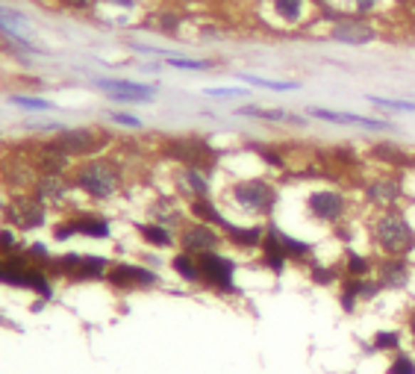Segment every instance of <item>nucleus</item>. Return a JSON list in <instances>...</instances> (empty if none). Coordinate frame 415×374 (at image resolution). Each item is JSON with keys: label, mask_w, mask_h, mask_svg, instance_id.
<instances>
[{"label": "nucleus", "mask_w": 415, "mask_h": 374, "mask_svg": "<svg viewBox=\"0 0 415 374\" xmlns=\"http://www.w3.org/2000/svg\"><path fill=\"white\" fill-rule=\"evenodd\" d=\"M371 245L380 256H412L415 254V224L409 222L406 209L392 207L380 209L371 218Z\"/></svg>", "instance_id": "obj_1"}, {"label": "nucleus", "mask_w": 415, "mask_h": 374, "mask_svg": "<svg viewBox=\"0 0 415 374\" xmlns=\"http://www.w3.org/2000/svg\"><path fill=\"white\" fill-rule=\"evenodd\" d=\"M121 183H124L121 168L103 157L83 160L71 174V186L80 189L85 197H92V201H112L121 192Z\"/></svg>", "instance_id": "obj_2"}, {"label": "nucleus", "mask_w": 415, "mask_h": 374, "mask_svg": "<svg viewBox=\"0 0 415 374\" xmlns=\"http://www.w3.org/2000/svg\"><path fill=\"white\" fill-rule=\"evenodd\" d=\"M230 201L256 218H271L274 209L280 207V189L268 180V177H245V180H236L227 189Z\"/></svg>", "instance_id": "obj_3"}, {"label": "nucleus", "mask_w": 415, "mask_h": 374, "mask_svg": "<svg viewBox=\"0 0 415 374\" xmlns=\"http://www.w3.org/2000/svg\"><path fill=\"white\" fill-rule=\"evenodd\" d=\"M303 209L312 222L324 224V227H339L347 222V212H351V201H347V194L339 192V189H312L307 194V201H303Z\"/></svg>", "instance_id": "obj_4"}, {"label": "nucleus", "mask_w": 415, "mask_h": 374, "mask_svg": "<svg viewBox=\"0 0 415 374\" xmlns=\"http://www.w3.org/2000/svg\"><path fill=\"white\" fill-rule=\"evenodd\" d=\"M109 262L106 256H95V254H62L56 259H51V271L56 277L74 280V283H85V280H106L109 274Z\"/></svg>", "instance_id": "obj_5"}, {"label": "nucleus", "mask_w": 415, "mask_h": 374, "mask_svg": "<svg viewBox=\"0 0 415 374\" xmlns=\"http://www.w3.org/2000/svg\"><path fill=\"white\" fill-rule=\"evenodd\" d=\"M53 145L62 153H68L71 160H92L109 145V136L95 127H71V130H59L53 136Z\"/></svg>", "instance_id": "obj_6"}, {"label": "nucleus", "mask_w": 415, "mask_h": 374, "mask_svg": "<svg viewBox=\"0 0 415 374\" xmlns=\"http://www.w3.org/2000/svg\"><path fill=\"white\" fill-rule=\"evenodd\" d=\"M201 283L206 289L218 292V295H236L238 286H236V259L224 256L221 251H212V254H201Z\"/></svg>", "instance_id": "obj_7"}, {"label": "nucleus", "mask_w": 415, "mask_h": 374, "mask_svg": "<svg viewBox=\"0 0 415 374\" xmlns=\"http://www.w3.org/2000/svg\"><path fill=\"white\" fill-rule=\"evenodd\" d=\"M165 157L180 162V165H189V168H204V171H212L215 162H218V153L198 136H180V139H168L165 142Z\"/></svg>", "instance_id": "obj_8"}, {"label": "nucleus", "mask_w": 415, "mask_h": 374, "mask_svg": "<svg viewBox=\"0 0 415 374\" xmlns=\"http://www.w3.org/2000/svg\"><path fill=\"white\" fill-rule=\"evenodd\" d=\"M330 41L336 45H347V48H365L371 41H377V27L371 24L368 18L362 15H354V12H345L339 21H333L330 30H327Z\"/></svg>", "instance_id": "obj_9"}, {"label": "nucleus", "mask_w": 415, "mask_h": 374, "mask_svg": "<svg viewBox=\"0 0 415 374\" xmlns=\"http://www.w3.org/2000/svg\"><path fill=\"white\" fill-rule=\"evenodd\" d=\"M406 194V186H404V171L401 174H380V177H371L362 183V197L368 207H374L377 212L380 209H392V207H401Z\"/></svg>", "instance_id": "obj_10"}, {"label": "nucleus", "mask_w": 415, "mask_h": 374, "mask_svg": "<svg viewBox=\"0 0 415 374\" xmlns=\"http://www.w3.org/2000/svg\"><path fill=\"white\" fill-rule=\"evenodd\" d=\"M224 241H227V239H224V230H218V227H212V224H204V222H189V224H183V227H180V236H177L180 251L194 254V256L221 251Z\"/></svg>", "instance_id": "obj_11"}, {"label": "nucleus", "mask_w": 415, "mask_h": 374, "mask_svg": "<svg viewBox=\"0 0 415 374\" xmlns=\"http://www.w3.org/2000/svg\"><path fill=\"white\" fill-rule=\"evenodd\" d=\"M98 89L115 103H150L157 98V85L136 83V80H121V77H98Z\"/></svg>", "instance_id": "obj_12"}, {"label": "nucleus", "mask_w": 415, "mask_h": 374, "mask_svg": "<svg viewBox=\"0 0 415 374\" xmlns=\"http://www.w3.org/2000/svg\"><path fill=\"white\" fill-rule=\"evenodd\" d=\"M109 222L98 212H77L71 218H65L53 227L56 241H68L71 236H85V239H109Z\"/></svg>", "instance_id": "obj_13"}, {"label": "nucleus", "mask_w": 415, "mask_h": 374, "mask_svg": "<svg viewBox=\"0 0 415 374\" xmlns=\"http://www.w3.org/2000/svg\"><path fill=\"white\" fill-rule=\"evenodd\" d=\"M106 283L112 289L121 292H136V289H150V286L159 283V274L150 271L145 266H136V262H112L106 274Z\"/></svg>", "instance_id": "obj_14"}, {"label": "nucleus", "mask_w": 415, "mask_h": 374, "mask_svg": "<svg viewBox=\"0 0 415 374\" xmlns=\"http://www.w3.org/2000/svg\"><path fill=\"white\" fill-rule=\"evenodd\" d=\"M374 280L383 292H404L412 280V266L406 256H377L374 259Z\"/></svg>", "instance_id": "obj_15"}, {"label": "nucleus", "mask_w": 415, "mask_h": 374, "mask_svg": "<svg viewBox=\"0 0 415 374\" xmlns=\"http://www.w3.org/2000/svg\"><path fill=\"white\" fill-rule=\"evenodd\" d=\"M380 283L374 277H345L339 283V306L342 313H357V303L359 301H374L380 295Z\"/></svg>", "instance_id": "obj_16"}, {"label": "nucleus", "mask_w": 415, "mask_h": 374, "mask_svg": "<svg viewBox=\"0 0 415 374\" xmlns=\"http://www.w3.org/2000/svg\"><path fill=\"white\" fill-rule=\"evenodd\" d=\"M6 215H9V222H12L15 227H21V230H36V227L45 224L48 209H45V204H41L38 197L33 194V197H18L15 204H9Z\"/></svg>", "instance_id": "obj_17"}, {"label": "nucleus", "mask_w": 415, "mask_h": 374, "mask_svg": "<svg viewBox=\"0 0 415 374\" xmlns=\"http://www.w3.org/2000/svg\"><path fill=\"white\" fill-rule=\"evenodd\" d=\"M307 115L327 121V124H342V127H362V130H392L389 121L380 118H368V115H357V113H336V109H324V106H310Z\"/></svg>", "instance_id": "obj_18"}, {"label": "nucleus", "mask_w": 415, "mask_h": 374, "mask_svg": "<svg viewBox=\"0 0 415 374\" xmlns=\"http://www.w3.org/2000/svg\"><path fill=\"white\" fill-rule=\"evenodd\" d=\"M259 266L266 269V271H271V274H277V277L286 271V266H289V256H286V251H283V245H280V236H277V224L274 222H268L266 239H262Z\"/></svg>", "instance_id": "obj_19"}, {"label": "nucleus", "mask_w": 415, "mask_h": 374, "mask_svg": "<svg viewBox=\"0 0 415 374\" xmlns=\"http://www.w3.org/2000/svg\"><path fill=\"white\" fill-rule=\"evenodd\" d=\"M266 230H268V224H233L230 222L224 227V239L238 251H259L262 239H266Z\"/></svg>", "instance_id": "obj_20"}, {"label": "nucleus", "mask_w": 415, "mask_h": 374, "mask_svg": "<svg viewBox=\"0 0 415 374\" xmlns=\"http://www.w3.org/2000/svg\"><path fill=\"white\" fill-rule=\"evenodd\" d=\"M368 157L386 165V168H395V171H412L415 168V157H409V153L398 145H392V142H377V145H371L368 150Z\"/></svg>", "instance_id": "obj_21"}, {"label": "nucleus", "mask_w": 415, "mask_h": 374, "mask_svg": "<svg viewBox=\"0 0 415 374\" xmlns=\"http://www.w3.org/2000/svg\"><path fill=\"white\" fill-rule=\"evenodd\" d=\"M268 6L283 27H300L310 18L312 0H268Z\"/></svg>", "instance_id": "obj_22"}, {"label": "nucleus", "mask_w": 415, "mask_h": 374, "mask_svg": "<svg viewBox=\"0 0 415 374\" xmlns=\"http://www.w3.org/2000/svg\"><path fill=\"white\" fill-rule=\"evenodd\" d=\"M71 192V180H65V174H41L36 183V197L41 204H62Z\"/></svg>", "instance_id": "obj_23"}, {"label": "nucleus", "mask_w": 415, "mask_h": 374, "mask_svg": "<svg viewBox=\"0 0 415 374\" xmlns=\"http://www.w3.org/2000/svg\"><path fill=\"white\" fill-rule=\"evenodd\" d=\"M177 186H180V192L189 197V201H194V197H209V171L180 165Z\"/></svg>", "instance_id": "obj_24"}, {"label": "nucleus", "mask_w": 415, "mask_h": 374, "mask_svg": "<svg viewBox=\"0 0 415 374\" xmlns=\"http://www.w3.org/2000/svg\"><path fill=\"white\" fill-rule=\"evenodd\" d=\"M189 212L194 222H204V224H212L218 230H224L230 222H227V215L221 212V207H218L212 197H194V201H189Z\"/></svg>", "instance_id": "obj_25"}, {"label": "nucleus", "mask_w": 415, "mask_h": 374, "mask_svg": "<svg viewBox=\"0 0 415 374\" xmlns=\"http://www.w3.org/2000/svg\"><path fill=\"white\" fill-rule=\"evenodd\" d=\"M277 236H280V245H283V251H286V256H289V262H312V256H315V245L312 241H303V239H298V236H289L286 230H280L277 227Z\"/></svg>", "instance_id": "obj_26"}, {"label": "nucleus", "mask_w": 415, "mask_h": 374, "mask_svg": "<svg viewBox=\"0 0 415 374\" xmlns=\"http://www.w3.org/2000/svg\"><path fill=\"white\" fill-rule=\"evenodd\" d=\"M136 233L142 236V241H147L150 248H174V233L171 227L165 224H157V222H145V224H136Z\"/></svg>", "instance_id": "obj_27"}, {"label": "nucleus", "mask_w": 415, "mask_h": 374, "mask_svg": "<svg viewBox=\"0 0 415 374\" xmlns=\"http://www.w3.org/2000/svg\"><path fill=\"white\" fill-rule=\"evenodd\" d=\"M171 269L180 280L186 283H201V262L194 254H186V251H177L171 256Z\"/></svg>", "instance_id": "obj_28"}, {"label": "nucleus", "mask_w": 415, "mask_h": 374, "mask_svg": "<svg viewBox=\"0 0 415 374\" xmlns=\"http://www.w3.org/2000/svg\"><path fill=\"white\" fill-rule=\"evenodd\" d=\"M342 271H345V277H374V259H371L368 254H359V251L351 248L345 254Z\"/></svg>", "instance_id": "obj_29"}, {"label": "nucleus", "mask_w": 415, "mask_h": 374, "mask_svg": "<svg viewBox=\"0 0 415 374\" xmlns=\"http://www.w3.org/2000/svg\"><path fill=\"white\" fill-rule=\"evenodd\" d=\"M310 280L315 286H321V289H327V286H336L345 280V271L339 266H324V262H310Z\"/></svg>", "instance_id": "obj_30"}, {"label": "nucleus", "mask_w": 415, "mask_h": 374, "mask_svg": "<svg viewBox=\"0 0 415 374\" xmlns=\"http://www.w3.org/2000/svg\"><path fill=\"white\" fill-rule=\"evenodd\" d=\"M236 115H245V118H259V121H271V124H283V121H292V115L286 109H268V106H238Z\"/></svg>", "instance_id": "obj_31"}, {"label": "nucleus", "mask_w": 415, "mask_h": 374, "mask_svg": "<svg viewBox=\"0 0 415 374\" xmlns=\"http://www.w3.org/2000/svg\"><path fill=\"white\" fill-rule=\"evenodd\" d=\"M401 345H404L401 330H377L374 339H371V350H377V354H398Z\"/></svg>", "instance_id": "obj_32"}, {"label": "nucleus", "mask_w": 415, "mask_h": 374, "mask_svg": "<svg viewBox=\"0 0 415 374\" xmlns=\"http://www.w3.org/2000/svg\"><path fill=\"white\" fill-rule=\"evenodd\" d=\"M238 80L259 85V89H268V92H298L300 89L298 80H268V77H256V74H238Z\"/></svg>", "instance_id": "obj_33"}, {"label": "nucleus", "mask_w": 415, "mask_h": 374, "mask_svg": "<svg viewBox=\"0 0 415 374\" xmlns=\"http://www.w3.org/2000/svg\"><path fill=\"white\" fill-rule=\"evenodd\" d=\"M371 106L389 109V113H415V100H404V98H380V95H368L365 98Z\"/></svg>", "instance_id": "obj_34"}, {"label": "nucleus", "mask_w": 415, "mask_h": 374, "mask_svg": "<svg viewBox=\"0 0 415 374\" xmlns=\"http://www.w3.org/2000/svg\"><path fill=\"white\" fill-rule=\"evenodd\" d=\"M165 65H171V68H177V71H209L212 68V59H186V56H168V62Z\"/></svg>", "instance_id": "obj_35"}, {"label": "nucleus", "mask_w": 415, "mask_h": 374, "mask_svg": "<svg viewBox=\"0 0 415 374\" xmlns=\"http://www.w3.org/2000/svg\"><path fill=\"white\" fill-rule=\"evenodd\" d=\"M386 374H415V357L406 354V350H398L392 354L389 365H386Z\"/></svg>", "instance_id": "obj_36"}, {"label": "nucleus", "mask_w": 415, "mask_h": 374, "mask_svg": "<svg viewBox=\"0 0 415 374\" xmlns=\"http://www.w3.org/2000/svg\"><path fill=\"white\" fill-rule=\"evenodd\" d=\"M9 100H12L15 106H21V109H30V113H51V109H53L51 100H45V98H33V95H12Z\"/></svg>", "instance_id": "obj_37"}, {"label": "nucleus", "mask_w": 415, "mask_h": 374, "mask_svg": "<svg viewBox=\"0 0 415 374\" xmlns=\"http://www.w3.org/2000/svg\"><path fill=\"white\" fill-rule=\"evenodd\" d=\"M180 24H183V15H177V12H159L157 21H154V27L159 33H177Z\"/></svg>", "instance_id": "obj_38"}, {"label": "nucleus", "mask_w": 415, "mask_h": 374, "mask_svg": "<svg viewBox=\"0 0 415 374\" xmlns=\"http://www.w3.org/2000/svg\"><path fill=\"white\" fill-rule=\"evenodd\" d=\"M21 251H24V248L18 245V236L9 227L0 230V256H12V254H21Z\"/></svg>", "instance_id": "obj_39"}, {"label": "nucleus", "mask_w": 415, "mask_h": 374, "mask_svg": "<svg viewBox=\"0 0 415 374\" xmlns=\"http://www.w3.org/2000/svg\"><path fill=\"white\" fill-rule=\"evenodd\" d=\"M347 6H351L354 15H371V12H377L380 9V0H347Z\"/></svg>", "instance_id": "obj_40"}, {"label": "nucleus", "mask_w": 415, "mask_h": 374, "mask_svg": "<svg viewBox=\"0 0 415 374\" xmlns=\"http://www.w3.org/2000/svg\"><path fill=\"white\" fill-rule=\"evenodd\" d=\"M56 4L65 9H74V12H89L98 6V0H56Z\"/></svg>", "instance_id": "obj_41"}, {"label": "nucleus", "mask_w": 415, "mask_h": 374, "mask_svg": "<svg viewBox=\"0 0 415 374\" xmlns=\"http://www.w3.org/2000/svg\"><path fill=\"white\" fill-rule=\"evenodd\" d=\"M115 124H121V127H130V130H139L142 127V118H136V115H127V113H112L109 115Z\"/></svg>", "instance_id": "obj_42"}, {"label": "nucleus", "mask_w": 415, "mask_h": 374, "mask_svg": "<svg viewBox=\"0 0 415 374\" xmlns=\"http://www.w3.org/2000/svg\"><path fill=\"white\" fill-rule=\"evenodd\" d=\"M204 95H209V98H245L248 92L238 89V85H233V89H206Z\"/></svg>", "instance_id": "obj_43"}, {"label": "nucleus", "mask_w": 415, "mask_h": 374, "mask_svg": "<svg viewBox=\"0 0 415 374\" xmlns=\"http://www.w3.org/2000/svg\"><path fill=\"white\" fill-rule=\"evenodd\" d=\"M406 333H409V339L415 342V306L406 313Z\"/></svg>", "instance_id": "obj_44"}, {"label": "nucleus", "mask_w": 415, "mask_h": 374, "mask_svg": "<svg viewBox=\"0 0 415 374\" xmlns=\"http://www.w3.org/2000/svg\"><path fill=\"white\" fill-rule=\"evenodd\" d=\"M406 12H409V18H412V21H415V0H412V4H409V6H406Z\"/></svg>", "instance_id": "obj_45"}, {"label": "nucleus", "mask_w": 415, "mask_h": 374, "mask_svg": "<svg viewBox=\"0 0 415 374\" xmlns=\"http://www.w3.org/2000/svg\"><path fill=\"white\" fill-rule=\"evenodd\" d=\"M395 4H398V6H404V9H406V6H409V4H412V0H395Z\"/></svg>", "instance_id": "obj_46"}, {"label": "nucleus", "mask_w": 415, "mask_h": 374, "mask_svg": "<svg viewBox=\"0 0 415 374\" xmlns=\"http://www.w3.org/2000/svg\"><path fill=\"white\" fill-rule=\"evenodd\" d=\"M312 4H315V6H324V0H312Z\"/></svg>", "instance_id": "obj_47"}]
</instances>
